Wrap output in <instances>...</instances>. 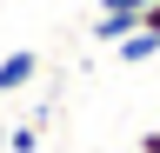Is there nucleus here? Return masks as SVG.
Returning <instances> with one entry per match:
<instances>
[{
    "mask_svg": "<svg viewBox=\"0 0 160 153\" xmlns=\"http://www.w3.org/2000/svg\"><path fill=\"white\" fill-rule=\"evenodd\" d=\"M140 7H147V0H100V13H93V40L113 47L120 33H133V27H140Z\"/></svg>",
    "mask_w": 160,
    "mask_h": 153,
    "instance_id": "1",
    "label": "nucleus"
},
{
    "mask_svg": "<svg viewBox=\"0 0 160 153\" xmlns=\"http://www.w3.org/2000/svg\"><path fill=\"white\" fill-rule=\"evenodd\" d=\"M120 67H147V60H160V33H147V27H133V33H120Z\"/></svg>",
    "mask_w": 160,
    "mask_h": 153,
    "instance_id": "3",
    "label": "nucleus"
},
{
    "mask_svg": "<svg viewBox=\"0 0 160 153\" xmlns=\"http://www.w3.org/2000/svg\"><path fill=\"white\" fill-rule=\"evenodd\" d=\"M140 27H147V33H160V0H147V7H140Z\"/></svg>",
    "mask_w": 160,
    "mask_h": 153,
    "instance_id": "5",
    "label": "nucleus"
},
{
    "mask_svg": "<svg viewBox=\"0 0 160 153\" xmlns=\"http://www.w3.org/2000/svg\"><path fill=\"white\" fill-rule=\"evenodd\" d=\"M33 80H40V53L20 47V53H7V60H0V93H7V100H13L20 87H33Z\"/></svg>",
    "mask_w": 160,
    "mask_h": 153,
    "instance_id": "2",
    "label": "nucleus"
},
{
    "mask_svg": "<svg viewBox=\"0 0 160 153\" xmlns=\"http://www.w3.org/2000/svg\"><path fill=\"white\" fill-rule=\"evenodd\" d=\"M7 146H13V153H33V146H40V127H13Z\"/></svg>",
    "mask_w": 160,
    "mask_h": 153,
    "instance_id": "4",
    "label": "nucleus"
}]
</instances>
